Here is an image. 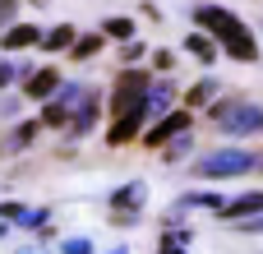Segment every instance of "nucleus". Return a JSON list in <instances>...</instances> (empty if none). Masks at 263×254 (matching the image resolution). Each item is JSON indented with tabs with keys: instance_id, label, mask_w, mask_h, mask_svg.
<instances>
[{
	"instance_id": "obj_1",
	"label": "nucleus",
	"mask_w": 263,
	"mask_h": 254,
	"mask_svg": "<svg viewBox=\"0 0 263 254\" xmlns=\"http://www.w3.org/2000/svg\"><path fill=\"white\" fill-rule=\"evenodd\" d=\"M143 97H148V74H139V69H125L120 79H116V125L106 130V143H129L139 130H143V120H148V111H143Z\"/></svg>"
},
{
	"instance_id": "obj_2",
	"label": "nucleus",
	"mask_w": 263,
	"mask_h": 254,
	"mask_svg": "<svg viewBox=\"0 0 263 254\" xmlns=\"http://www.w3.org/2000/svg\"><path fill=\"white\" fill-rule=\"evenodd\" d=\"M194 23H203L208 32H217V42H222L236 60H259L254 32H250L236 14H227V9H217V5H199V9H194Z\"/></svg>"
},
{
	"instance_id": "obj_3",
	"label": "nucleus",
	"mask_w": 263,
	"mask_h": 254,
	"mask_svg": "<svg viewBox=\"0 0 263 254\" xmlns=\"http://www.w3.org/2000/svg\"><path fill=\"white\" fill-rule=\"evenodd\" d=\"M213 120H217L222 134H259L263 130V111L254 102H217Z\"/></svg>"
},
{
	"instance_id": "obj_4",
	"label": "nucleus",
	"mask_w": 263,
	"mask_h": 254,
	"mask_svg": "<svg viewBox=\"0 0 263 254\" xmlns=\"http://www.w3.org/2000/svg\"><path fill=\"white\" fill-rule=\"evenodd\" d=\"M254 167H259V157H254V153L227 148V153H213V157H203L194 171H199L203 180H222V176H245V171H254Z\"/></svg>"
},
{
	"instance_id": "obj_5",
	"label": "nucleus",
	"mask_w": 263,
	"mask_h": 254,
	"mask_svg": "<svg viewBox=\"0 0 263 254\" xmlns=\"http://www.w3.org/2000/svg\"><path fill=\"white\" fill-rule=\"evenodd\" d=\"M190 120H194L190 111H166V116H162V120H157V125L148 130V143L157 148V143H166L171 134H185V130H190Z\"/></svg>"
},
{
	"instance_id": "obj_6",
	"label": "nucleus",
	"mask_w": 263,
	"mask_h": 254,
	"mask_svg": "<svg viewBox=\"0 0 263 254\" xmlns=\"http://www.w3.org/2000/svg\"><path fill=\"white\" fill-rule=\"evenodd\" d=\"M217 213H222V217H231V222H245V217H259V213H263V190H250V194H240V199L222 204Z\"/></svg>"
},
{
	"instance_id": "obj_7",
	"label": "nucleus",
	"mask_w": 263,
	"mask_h": 254,
	"mask_svg": "<svg viewBox=\"0 0 263 254\" xmlns=\"http://www.w3.org/2000/svg\"><path fill=\"white\" fill-rule=\"evenodd\" d=\"M83 97H88V93H79V88L60 93V97H55V102H51V106L42 111V120H37V125H65V120H69V106H79Z\"/></svg>"
},
{
	"instance_id": "obj_8",
	"label": "nucleus",
	"mask_w": 263,
	"mask_h": 254,
	"mask_svg": "<svg viewBox=\"0 0 263 254\" xmlns=\"http://www.w3.org/2000/svg\"><path fill=\"white\" fill-rule=\"evenodd\" d=\"M111 208H116V217H125V222H134V217H139V208H143V185L134 180V185H125V190H116V199H111Z\"/></svg>"
},
{
	"instance_id": "obj_9",
	"label": "nucleus",
	"mask_w": 263,
	"mask_h": 254,
	"mask_svg": "<svg viewBox=\"0 0 263 254\" xmlns=\"http://www.w3.org/2000/svg\"><path fill=\"white\" fill-rule=\"evenodd\" d=\"M143 111L162 120V116L171 111V88H166V83H148V97H143Z\"/></svg>"
},
{
	"instance_id": "obj_10",
	"label": "nucleus",
	"mask_w": 263,
	"mask_h": 254,
	"mask_svg": "<svg viewBox=\"0 0 263 254\" xmlns=\"http://www.w3.org/2000/svg\"><path fill=\"white\" fill-rule=\"evenodd\" d=\"M32 42H42V32L32 28V23H14V28H5V46H32Z\"/></svg>"
},
{
	"instance_id": "obj_11",
	"label": "nucleus",
	"mask_w": 263,
	"mask_h": 254,
	"mask_svg": "<svg viewBox=\"0 0 263 254\" xmlns=\"http://www.w3.org/2000/svg\"><path fill=\"white\" fill-rule=\"evenodd\" d=\"M55 88H60V74H55V69H37L32 83H28V97H51Z\"/></svg>"
},
{
	"instance_id": "obj_12",
	"label": "nucleus",
	"mask_w": 263,
	"mask_h": 254,
	"mask_svg": "<svg viewBox=\"0 0 263 254\" xmlns=\"http://www.w3.org/2000/svg\"><path fill=\"white\" fill-rule=\"evenodd\" d=\"M69 42H74V28L69 23H60V28L46 32V51H69Z\"/></svg>"
},
{
	"instance_id": "obj_13",
	"label": "nucleus",
	"mask_w": 263,
	"mask_h": 254,
	"mask_svg": "<svg viewBox=\"0 0 263 254\" xmlns=\"http://www.w3.org/2000/svg\"><path fill=\"white\" fill-rule=\"evenodd\" d=\"M69 51H74L79 60H88V56H97V51H102V37H92V32H88V37H74V42H69Z\"/></svg>"
},
{
	"instance_id": "obj_14",
	"label": "nucleus",
	"mask_w": 263,
	"mask_h": 254,
	"mask_svg": "<svg viewBox=\"0 0 263 254\" xmlns=\"http://www.w3.org/2000/svg\"><path fill=\"white\" fill-rule=\"evenodd\" d=\"M185 46H190V51H194V56H199L203 65H213V60H217V51H213V42H208V37H199V32H190V42H185Z\"/></svg>"
},
{
	"instance_id": "obj_15",
	"label": "nucleus",
	"mask_w": 263,
	"mask_h": 254,
	"mask_svg": "<svg viewBox=\"0 0 263 254\" xmlns=\"http://www.w3.org/2000/svg\"><path fill=\"white\" fill-rule=\"evenodd\" d=\"M106 37L129 42V37H134V23H129V19H106Z\"/></svg>"
},
{
	"instance_id": "obj_16",
	"label": "nucleus",
	"mask_w": 263,
	"mask_h": 254,
	"mask_svg": "<svg viewBox=\"0 0 263 254\" xmlns=\"http://www.w3.org/2000/svg\"><path fill=\"white\" fill-rule=\"evenodd\" d=\"M208 97H213V79H203V83H194V88H190V106H203Z\"/></svg>"
},
{
	"instance_id": "obj_17",
	"label": "nucleus",
	"mask_w": 263,
	"mask_h": 254,
	"mask_svg": "<svg viewBox=\"0 0 263 254\" xmlns=\"http://www.w3.org/2000/svg\"><path fill=\"white\" fill-rule=\"evenodd\" d=\"M32 134H37V120H28V125H18V130H14V139H9V148H23V143H28Z\"/></svg>"
},
{
	"instance_id": "obj_18",
	"label": "nucleus",
	"mask_w": 263,
	"mask_h": 254,
	"mask_svg": "<svg viewBox=\"0 0 263 254\" xmlns=\"http://www.w3.org/2000/svg\"><path fill=\"white\" fill-rule=\"evenodd\" d=\"M185 245V231H171V236H162V254H180Z\"/></svg>"
},
{
	"instance_id": "obj_19",
	"label": "nucleus",
	"mask_w": 263,
	"mask_h": 254,
	"mask_svg": "<svg viewBox=\"0 0 263 254\" xmlns=\"http://www.w3.org/2000/svg\"><path fill=\"white\" fill-rule=\"evenodd\" d=\"M14 9H18V5H14V0H0V32H5V28H9V19H14Z\"/></svg>"
},
{
	"instance_id": "obj_20",
	"label": "nucleus",
	"mask_w": 263,
	"mask_h": 254,
	"mask_svg": "<svg viewBox=\"0 0 263 254\" xmlns=\"http://www.w3.org/2000/svg\"><path fill=\"white\" fill-rule=\"evenodd\" d=\"M240 231H245V236H259V231H263V213H259V217H245Z\"/></svg>"
},
{
	"instance_id": "obj_21",
	"label": "nucleus",
	"mask_w": 263,
	"mask_h": 254,
	"mask_svg": "<svg viewBox=\"0 0 263 254\" xmlns=\"http://www.w3.org/2000/svg\"><path fill=\"white\" fill-rule=\"evenodd\" d=\"M18 74V65H9V60H0V88H9V79Z\"/></svg>"
},
{
	"instance_id": "obj_22",
	"label": "nucleus",
	"mask_w": 263,
	"mask_h": 254,
	"mask_svg": "<svg viewBox=\"0 0 263 254\" xmlns=\"http://www.w3.org/2000/svg\"><path fill=\"white\" fill-rule=\"evenodd\" d=\"M88 250H92L88 241H65V254H88Z\"/></svg>"
},
{
	"instance_id": "obj_23",
	"label": "nucleus",
	"mask_w": 263,
	"mask_h": 254,
	"mask_svg": "<svg viewBox=\"0 0 263 254\" xmlns=\"http://www.w3.org/2000/svg\"><path fill=\"white\" fill-rule=\"evenodd\" d=\"M139 56H143V42H134V37H129V46H125V60H139Z\"/></svg>"
},
{
	"instance_id": "obj_24",
	"label": "nucleus",
	"mask_w": 263,
	"mask_h": 254,
	"mask_svg": "<svg viewBox=\"0 0 263 254\" xmlns=\"http://www.w3.org/2000/svg\"><path fill=\"white\" fill-rule=\"evenodd\" d=\"M111 254H125V250H111Z\"/></svg>"
},
{
	"instance_id": "obj_25",
	"label": "nucleus",
	"mask_w": 263,
	"mask_h": 254,
	"mask_svg": "<svg viewBox=\"0 0 263 254\" xmlns=\"http://www.w3.org/2000/svg\"><path fill=\"white\" fill-rule=\"evenodd\" d=\"M32 5H42V0H32Z\"/></svg>"
}]
</instances>
